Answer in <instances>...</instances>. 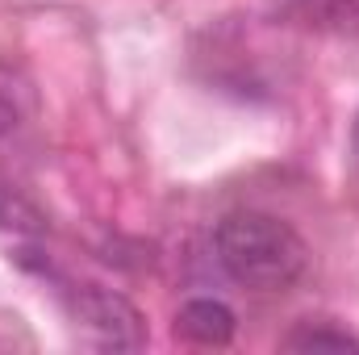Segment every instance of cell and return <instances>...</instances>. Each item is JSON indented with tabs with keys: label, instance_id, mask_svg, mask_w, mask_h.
I'll return each instance as SVG.
<instances>
[{
	"label": "cell",
	"instance_id": "cell-7",
	"mask_svg": "<svg viewBox=\"0 0 359 355\" xmlns=\"http://www.w3.org/2000/svg\"><path fill=\"white\" fill-rule=\"evenodd\" d=\"M25 117V84L13 67H0V142L21 126Z\"/></svg>",
	"mask_w": 359,
	"mask_h": 355
},
{
	"label": "cell",
	"instance_id": "cell-2",
	"mask_svg": "<svg viewBox=\"0 0 359 355\" xmlns=\"http://www.w3.org/2000/svg\"><path fill=\"white\" fill-rule=\"evenodd\" d=\"M67 314L96 347L109 351H138L147 347V322L138 305L104 284H72L67 288Z\"/></svg>",
	"mask_w": 359,
	"mask_h": 355
},
{
	"label": "cell",
	"instance_id": "cell-5",
	"mask_svg": "<svg viewBox=\"0 0 359 355\" xmlns=\"http://www.w3.org/2000/svg\"><path fill=\"white\" fill-rule=\"evenodd\" d=\"M0 230H21V234H42L46 230V217L38 213V205L25 201L4 180H0Z\"/></svg>",
	"mask_w": 359,
	"mask_h": 355
},
{
	"label": "cell",
	"instance_id": "cell-1",
	"mask_svg": "<svg viewBox=\"0 0 359 355\" xmlns=\"http://www.w3.org/2000/svg\"><path fill=\"white\" fill-rule=\"evenodd\" d=\"M213 255L234 284L255 293H280L297 284L309 264L305 239L284 217L259 209L226 213L213 230Z\"/></svg>",
	"mask_w": 359,
	"mask_h": 355
},
{
	"label": "cell",
	"instance_id": "cell-8",
	"mask_svg": "<svg viewBox=\"0 0 359 355\" xmlns=\"http://www.w3.org/2000/svg\"><path fill=\"white\" fill-rule=\"evenodd\" d=\"M351 147H355V159H359V117H355V130H351Z\"/></svg>",
	"mask_w": 359,
	"mask_h": 355
},
{
	"label": "cell",
	"instance_id": "cell-4",
	"mask_svg": "<svg viewBox=\"0 0 359 355\" xmlns=\"http://www.w3.org/2000/svg\"><path fill=\"white\" fill-rule=\"evenodd\" d=\"M284 351H359V335L334 322H297L284 339Z\"/></svg>",
	"mask_w": 359,
	"mask_h": 355
},
{
	"label": "cell",
	"instance_id": "cell-3",
	"mask_svg": "<svg viewBox=\"0 0 359 355\" xmlns=\"http://www.w3.org/2000/svg\"><path fill=\"white\" fill-rule=\"evenodd\" d=\"M238 330V318L217 297H192L176 314V335L192 347H226Z\"/></svg>",
	"mask_w": 359,
	"mask_h": 355
},
{
	"label": "cell",
	"instance_id": "cell-6",
	"mask_svg": "<svg viewBox=\"0 0 359 355\" xmlns=\"http://www.w3.org/2000/svg\"><path fill=\"white\" fill-rule=\"evenodd\" d=\"M309 17L334 34L359 38V0H309Z\"/></svg>",
	"mask_w": 359,
	"mask_h": 355
}]
</instances>
